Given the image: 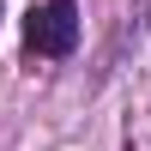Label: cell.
<instances>
[{
	"instance_id": "1",
	"label": "cell",
	"mask_w": 151,
	"mask_h": 151,
	"mask_svg": "<svg viewBox=\"0 0 151 151\" xmlns=\"http://www.w3.org/2000/svg\"><path fill=\"white\" fill-rule=\"evenodd\" d=\"M73 42H79V6L73 0H42V6L24 12V48L30 55H73Z\"/></svg>"
}]
</instances>
